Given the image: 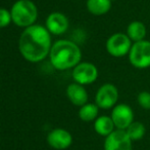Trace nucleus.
Returning a JSON list of instances; mask_svg holds the SVG:
<instances>
[{
    "instance_id": "obj_18",
    "label": "nucleus",
    "mask_w": 150,
    "mask_h": 150,
    "mask_svg": "<svg viewBox=\"0 0 150 150\" xmlns=\"http://www.w3.org/2000/svg\"><path fill=\"white\" fill-rule=\"evenodd\" d=\"M137 102L139 106L143 108L144 110H150V92L143 90L139 93L137 97Z\"/></svg>"
},
{
    "instance_id": "obj_17",
    "label": "nucleus",
    "mask_w": 150,
    "mask_h": 150,
    "mask_svg": "<svg viewBox=\"0 0 150 150\" xmlns=\"http://www.w3.org/2000/svg\"><path fill=\"white\" fill-rule=\"evenodd\" d=\"M126 132L128 134V136L130 137L131 140L134 142V141H139L141 139H143V137L146 134V128H145V126L142 122L133 121L128 126Z\"/></svg>"
},
{
    "instance_id": "obj_15",
    "label": "nucleus",
    "mask_w": 150,
    "mask_h": 150,
    "mask_svg": "<svg viewBox=\"0 0 150 150\" xmlns=\"http://www.w3.org/2000/svg\"><path fill=\"white\" fill-rule=\"evenodd\" d=\"M111 0H87V9L94 16H103L110 10Z\"/></svg>"
},
{
    "instance_id": "obj_20",
    "label": "nucleus",
    "mask_w": 150,
    "mask_h": 150,
    "mask_svg": "<svg viewBox=\"0 0 150 150\" xmlns=\"http://www.w3.org/2000/svg\"><path fill=\"white\" fill-rule=\"evenodd\" d=\"M76 1H78V0H76Z\"/></svg>"
},
{
    "instance_id": "obj_1",
    "label": "nucleus",
    "mask_w": 150,
    "mask_h": 150,
    "mask_svg": "<svg viewBox=\"0 0 150 150\" xmlns=\"http://www.w3.org/2000/svg\"><path fill=\"white\" fill-rule=\"evenodd\" d=\"M51 37L46 27L33 25L24 30L20 37L18 48L27 61L37 63L50 54Z\"/></svg>"
},
{
    "instance_id": "obj_5",
    "label": "nucleus",
    "mask_w": 150,
    "mask_h": 150,
    "mask_svg": "<svg viewBox=\"0 0 150 150\" xmlns=\"http://www.w3.org/2000/svg\"><path fill=\"white\" fill-rule=\"evenodd\" d=\"M133 45V41L125 33L119 32L115 33L108 37L106 40L105 47L110 56L115 58H122L129 55L131 47Z\"/></svg>"
},
{
    "instance_id": "obj_3",
    "label": "nucleus",
    "mask_w": 150,
    "mask_h": 150,
    "mask_svg": "<svg viewBox=\"0 0 150 150\" xmlns=\"http://www.w3.org/2000/svg\"><path fill=\"white\" fill-rule=\"evenodd\" d=\"M12 22L18 27L28 28L33 26L38 17V9L31 0H18L12 5L11 10Z\"/></svg>"
},
{
    "instance_id": "obj_13",
    "label": "nucleus",
    "mask_w": 150,
    "mask_h": 150,
    "mask_svg": "<svg viewBox=\"0 0 150 150\" xmlns=\"http://www.w3.org/2000/svg\"><path fill=\"white\" fill-rule=\"evenodd\" d=\"M94 130L99 136H102L106 138L108 135H110L117 128H115V126L113 123L110 116L102 115V116H98L95 119Z\"/></svg>"
},
{
    "instance_id": "obj_4",
    "label": "nucleus",
    "mask_w": 150,
    "mask_h": 150,
    "mask_svg": "<svg viewBox=\"0 0 150 150\" xmlns=\"http://www.w3.org/2000/svg\"><path fill=\"white\" fill-rule=\"evenodd\" d=\"M131 65L137 69H147L150 67V41L141 40L134 42L129 52Z\"/></svg>"
},
{
    "instance_id": "obj_2",
    "label": "nucleus",
    "mask_w": 150,
    "mask_h": 150,
    "mask_svg": "<svg viewBox=\"0 0 150 150\" xmlns=\"http://www.w3.org/2000/svg\"><path fill=\"white\" fill-rule=\"evenodd\" d=\"M52 66L57 70L75 68L82 59L81 48L75 42L61 39L52 44L49 54Z\"/></svg>"
},
{
    "instance_id": "obj_16",
    "label": "nucleus",
    "mask_w": 150,
    "mask_h": 150,
    "mask_svg": "<svg viewBox=\"0 0 150 150\" xmlns=\"http://www.w3.org/2000/svg\"><path fill=\"white\" fill-rule=\"evenodd\" d=\"M99 109L100 108L97 106L96 103H95V104H93V103H87V104L80 107L79 117L81 118L83 121H86V122L95 120L98 117Z\"/></svg>"
},
{
    "instance_id": "obj_11",
    "label": "nucleus",
    "mask_w": 150,
    "mask_h": 150,
    "mask_svg": "<svg viewBox=\"0 0 150 150\" xmlns=\"http://www.w3.org/2000/svg\"><path fill=\"white\" fill-rule=\"evenodd\" d=\"M46 28L51 34L61 35L69 29V20L61 12H52L46 20Z\"/></svg>"
},
{
    "instance_id": "obj_6",
    "label": "nucleus",
    "mask_w": 150,
    "mask_h": 150,
    "mask_svg": "<svg viewBox=\"0 0 150 150\" xmlns=\"http://www.w3.org/2000/svg\"><path fill=\"white\" fill-rule=\"evenodd\" d=\"M119 101V90L112 83H104L98 88L95 96V103L100 109L107 110L117 105Z\"/></svg>"
},
{
    "instance_id": "obj_8",
    "label": "nucleus",
    "mask_w": 150,
    "mask_h": 150,
    "mask_svg": "<svg viewBox=\"0 0 150 150\" xmlns=\"http://www.w3.org/2000/svg\"><path fill=\"white\" fill-rule=\"evenodd\" d=\"M104 150H133V141L126 131L115 130L105 138Z\"/></svg>"
},
{
    "instance_id": "obj_14",
    "label": "nucleus",
    "mask_w": 150,
    "mask_h": 150,
    "mask_svg": "<svg viewBox=\"0 0 150 150\" xmlns=\"http://www.w3.org/2000/svg\"><path fill=\"white\" fill-rule=\"evenodd\" d=\"M146 27L140 21H133L127 27V33L129 38L134 42H138L144 40L146 36Z\"/></svg>"
},
{
    "instance_id": "obj_9",
    "label": "nucleus",
    "mask_w": 150,
    "mask_h": 150,
    "mask_svg": "<svg viewBox=\"0 0 150 150\" xmlns=\"http://www.w3.org/2000/svg\"><path fill=\"white\" fill-rule=\"evenodd\" d=\"M117 130L126 131L134 121V111L127 104H117L112 108L110 115Z\"/></svg>"
},
{
    "instance_id": "obj_7",
    "label": "nucleus",
    "mask_w": 150,
    "mask_h": 150,
    "mask_svg": "<svg viewBox=\"0 0 150 150\" xmlns=\"http://www.w3.org/2000/svg\"><path fill=\"white\" fill-rule=\"evenodd\" d=\"M73 78L75 82L82 85L91 84L98 78V69L92 63H79L73 69Z\"/></svg>"
},
{
    "instance_id": "obj_19",
    "label": "nucleus",
    "mask_w": 150,
    "mask_h": 150,
    "mask_svg": "<svg viewBox=\"0 0 150 150\" xmlns=\"http://www.w3.org/2000/svg\"><path fill=\"white\" fill-rule=\"evenodd\" d=\"M11 21V14L5 8H0V28L7 27Z\"/></svg>"
},
{
    "instance_id": "obj_10",
    "label": "nucleus",
    "mask_w": 150,
    "mask_h": 150,
    "mask_svg": "<svg viewBox=\"0 0 150 150\" xmlns=\"http://www.w3.org/2000/svg\"><path fill=\"white\" fill-rule=\"evenodd\" d=\"M47 142L52 148L56 150H64L71 145L73 137L71 133L64 128H55L48 134Z\"/></svg>"
},
{
    "instance_id": "obj_12",
    "label": "nucleus",
    "mask_w": 150,
    "mask_h": 150,
    "mask_svg": "<svg viewBox=\"0 0 150 150\" xmlns=\"http://www.w3.org/2000/svg\"><path fill=\"white\" fill-rule=\"evenodd\" d=\"M67 96L69 100L76 106H83L88 103V93L84 85L80 83H71L67 88Z\"/></svg>"
}]
</instances>
